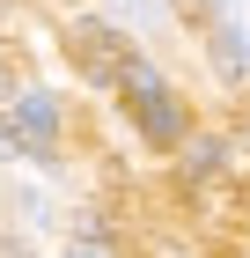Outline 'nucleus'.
Returning a JSON list of instances; mask_svg holds the SVG:
<instances>
[{
	"label": "nucleus",
	"mask_w": 250,
	"mask_h": 258,
	"mask_svg": "<svg viewBox=\"0 0 250 258\" xmlns=\"http://www.w3.org/2000/svg\"><path fill=\"white\" fill-rule=\"evenodd\" d=\"M66 52H74V67H81L89 81H103V89H125V81H133V67H140V52L118 37L111 22H96V15L66 22Z\"/></svg>",
	"instance_id": "nucleus-1"
},
{
	"label": "nucleus",
	"mask_w": 250,
	"mask_h": 258,
	"mask_svg": "<svg viewBox=\"0 0 250 258\" xmlns=\"http://www.w3.org/2000/svg\"><path fill=\"white\" fill-rule=\"evenodd\" d=\"M125 103H133V125L154 140V148H177V140L192 133V118H184V103L162 89V74H154L147 59L133 67V81H125Z\"/></svg>",
	"instance_id": "nucleus-2"
},
{
	"label": "nucleus",
	"mask_w": 250,
	"mask_h": 258,
	"mask_svg": "<svg viewBox=\"0 0 250 258\" xmlns=\"http://www.w3.org/2000/svg\"><path fill=\"white\" fill-rule=\"evenodd\" d=\"M15 133H22V148H52L59 140V103L44 89H22L15 96Z\"/></svg>",
	"instance_id": "nucleus-3"
},
{
	"label": "nucleus",
	"mask_w": 250,
	"mask_h": 258,
	"mask_svg": "<svg viewBox=\"0 0 250 258\" xmlns=\"http://www.w3.org/2000/svg\"><path fill=\"white\" fill-rule=\"evenodd\" d=\"M213 170H221V140H192V155H184V184L213 177Z\"/></svg>",
	"instance_id": "nucleus-4"
},
{
	"label": "nucleus",
	"mask_w": 250,
	"mask_h": 258,
	"mask_svg": "<svg viewBox=\"0 0 250 258\" xmlns=\"http://www.w3.org/2000/svg\"><path fill=\"white\" fill-rule=\"evenodd\" d=\"M111 8H118V15H133V22H147V30H154V22H170V0H111Z\"/></svg>",
	"instance_id": "nucleus-5"
},
{
	"label": "nucleus",
	"mask_w": 250,
	"mask_h": 258,
	"mask_svg": "<svg viewBox=\"0 0 250 258\" xmlns=\"http://www.w3.org/2000/svg\"><path fill=\"white\" fill-rule=\"evenodd\" d=\"M221 22L235 30V44L250 52V0H221Z\"/></svg>",
	"instance_id": "nucleus-6"
},
{
	"label": "nucleus",
	"mask_w": 250,
	"mask_h": 258,
	"mask_svg": "<svg viewBox=\"0 0 250 258\" xmlns=\"http://www.w3.org/2000/svg\"><path fill=\"white\" fill-rule=\"evenodd\" d=\"M0 81H15V67H8V52H0Z\"/></svg>",
	"instance_id": "nucleus-7"
},
{
	"label": "nucleus",
	"mask_w": 250,
	"mask_h": 258,
	"mask_svg": "<svg viewBox=\"0 0 250 258\" xmlns=\"http://www.w3.org/2000/svg\"><path fill=\"white\" fill-rule=\"evenodd\" d=\"M74 258H96V251H74Z\"/></svg>",
	"instance_id": "nucleus-8"
}]
</instances>
